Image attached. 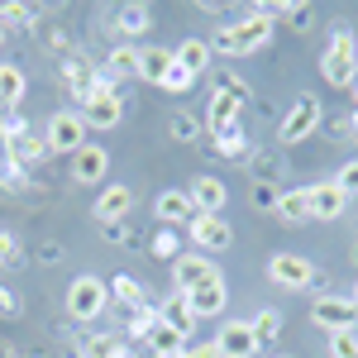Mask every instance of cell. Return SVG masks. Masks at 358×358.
<instances>
[{
	"instance_id": "6da1fadb",
	"label": "cell",
	"mask_w": 358,
	"mask_h": 358,
	"mask_svg": "<svg viewBox=\"0 0 358 358\" xmlns=\"http://www.w3.org/2000/svg\"><path fill=\"white\" fill-rule=\"evenodd\" d=\"M273 15L263 10V5H253L244 20H234V24H220L215 29V38H210V53H229V57H244V53H258V48H268L273 43Z\"/></svg>"
},
{
	"instance_id": "7dc6e473",
	"label": "cell",
	"mask_w": 358,
	"mask_h": 358,
	"mask_svg": "<svg viewBox=\"0 0 358 358\" xmlns=\"http://www.w3.org/2000/svg\"><path fill=\"white\" fill-rule=\"evenodd\" d=\"M344 129H349V134H354V138H358V110H354V115H349V124H344Z\"/></svg>"
},
{
	"instance_id": "30bf717a",
	"label": "cell",
	"mask_w": 358,
	"mask_h": 358,
	"mask_svg": "<svg viewBox=\"0 0 358 358\" xmlns=\"http://www.w3.org/2000/svg\"><path fill=\"white\" fill-rule=\"evenodd\" d=\"M187 234H192V244L201 248V253H224V248L234 244V224L224 220V215H201V210L192 215Z\"/></svg>"
},
{
	"instance_id": "c3c4849f",
	"label": "cell",
	"mask_w": 358,
	"mask_h": 358,
	"mask_svg": "<svg viewBox=\"0 0 358 358\" xmlns=\"http://www.w3.org/2000/svg\"><path fill=\"white\" fill-rule=\"evenodd\" d=\"M158 358H187V349H177V354H158Z\"/></svg>"
},
{
	"instance_id": "8d00e7d4",
	"label": "cell",
	"mask_w": 358,
	"mask_h": 358,
	"mask_svg": "<svg viewBox=\"0 0 358 358\" xmlns=\"http://www.w3.org/2000/svg\"><path fill=\"white\" fill-rule=\"evenodd\" d=\"M158 325V310L153 306H138V310H129V325H124V334H134V339H148V330Z\"/></svg>"
},
{
	"instance_id": "277c9868",
	"label": "cell",
	"mask_w": 358,
	"mask_h": 358,
	"mask_svg": "<svg viewBox=\"0 0 358 358\" xmlns=\"http://www.w3.org/2000/svg\"><path fill=\"white\" fill-rule=\"evenodd\" d=\"M106 306H110V282H106V277L77 273L72 282H67V315H72V320L91 325V320L106 315Z\"/></svg>"
},
{
	"instance_id": "44dd1931",
	"label": "cell",
	"mask_w": 358,
	"mask_h": 358,
	"mask_svg": "<svg viewBox=\"0 0 358 358\" xmlns=\"http://www.w3.org/2000/svg\"><path fill=\"white\" fill-rule=\"evenodd\" d=\"M0 153H5V163H15L20 172H34V167H43L48 158H53V148H48V138H38V134L20 138V143H10V148H0Z\"/></svg>"
},
{
	"instance_id": "f546056e",
	"label": "cell",
	"mask_w": 358,
	"mask_h": 358,
	"mask_svg": "<svg viewBox=\"0 0 358 358\" xmlns=\"http://www.w3.org/2000/svg\"><path fill=\"white\" fill-rule=\"evenodd\" d=\"M248 330H253L258 344H273L277 334H282V310H277V306H263V310L248 320Z\"/></svg>"
},
{
	"instance_id": "1f68e13d",
	"label": "cell",
	"mask_w": 358,
	"mask_h": 358,
	"mask_svg": "<svg viewBox=\"0 0 358 358\" xmlns=\"http://www.w3.org/2000/svg\"><path fill=\"white\" fill-rule=\"evenodd\" d=\"M34 129L24 124V115L20 110H5L0 115V148H10V143H20V138H29Z\"/></svg>"
},
{
	"instance_id": "d590c367",
	"label": "cell",
	"mask_w": 358,
	"mask_h": 358,
	"mask_svg": "<svg viewBox=\"0 0 358 358\" xmlns=\"http://www.w3.org/2000/svg\"><path fill=\"white\" fill-rule=\"evenodd\" d=\"M196 82H201V77H192L187 67H177V62H172V67H167V72H163V82H158V86H163L167 96H182V91H192Z\"/></svg>"
},
{
	"instance_id": "d6986e66",
	"label": "cell",
	"mask_w": 358,
	"mask_h": 358,
	"mask_svg": "<svg viewBox=\"0 0 358 358\" xmlns=\"http://www.w3.org/2000/svg\"><path fill=\"white\" fill-rule=\"evenodd\" d=\"M134 210V192L124 187V182H110L106 192L96 196V206H91V215H96V224H110V220H124Z\"/></svg>"
},
{
	"instance_id": "2e32d148",
	"label": "cell",
	"mask_w": 358,
	"mask_h": 358,
	"mask_svg": "<svg viewBox=\"0 0 358 358\" xmlns=\"http://www.w3.org/2000/svg\"><path fill=\"white\" fill-rule=\"evenodd\" d=\"M57 72H62V82H67V91L77 96V106H82L86 96H91V86H96V77H101V67H96V62H91L86 53H67Z\"/></svg>"
},
{
	"instance_id": "f35d334b",
	"label": "cell",
	"mask_w": 358,
	"mask_h": 358,
	"mask_svg": "<svg viewBox=\"0 0 358 358\" xmlns=\"http://www.w3.org/2000/svg\"><path fill=\"white\" fill-rule=\"evenodd\" d=\"M38 20V10L34 5H0V24L10 29V24H34Z\"/></svg>"
},
{
	"instance_id": "9c48e42d",
	"label": "cell",
	"mask_w": 358,
	"mask_h": 358,
	"mask_svg": "<svg viewBox=\"0 0 358 358\" xmlns=\"http://www.w3.org/2000/svg\"><path fill=\"white\" fill-rule=\"evenodd\" d=\"M43 138H48V148H53V153L72 158L77 148H86V120H82L77 110H57L53 120H48Z\"/></svg>"
},
{
	"instance_id": "4dcf8cb0",
	"label": "cell",
	"mask_w": 358,
	"mask_h": 358,
	"mask_svg": "<svg viewBox=\"0 0 358 358\" xmlns=\"http://www.w3.org/2000/svg\"><path fill=\"white\" fill-rule=\"evenodd\" d=\"M215 153H220V158H229V163H248V153H253V148H248V134H244V129H229V134L215 138Z\"/></svg>"
},
{
	"instance_id": "bcb514c9",
	"label": "cell",
	"mask_w": 358,
	"mask_h": 358,
	"mask_svg": "<svg viewBox=\"0 0 358 358\" xmlns=\"http://www.w3.org/2000/svg\"><path fill=\"white\" fill-rule=\"evenodd\" d=\"M38 263H48V268H53V263H62V244H57V239L38 244Z\"/></svg>"
},
{
	"instance_id": "5bb4252c",
	"label": "cell",
	"mask_w": 358,
	"mask_h": 358,
	"mask_svg": "<svg viewBox=\"0 0 358 358\" xmlns=\"http://www.w3.org/2000/svg\"><path fill=\"white\" fill-rule=\"evenodd\" d=\"M187 306H192L196 320H215V315H224V306H229V282H224V277L201 282L196 292H187Z\"/></svg>"
},
{
	"instance_id": "74e56055",
	"label": "cell",
	"mask_w": 358,
	"mask_h": 358,
	"mask_svg": "<svg viewBox=\"0 0 358 358\" xmlns=\"http://www.w3.org/2000/svg\"><path fill=\"white\" fill-rule=\"evenodd\" d=\"M330 358H358V330L330 334Z\"/></svg>"
},
{
	"instance_id": "7c38bea8",
	"label": "cell",
	"mask_w": 358,
	"mask_h": 358,
	"mask_svg": "<svg viewBox=\"0 0 358 358\" xmlns=\"http://www.w3.org/2000/svg\"><path fill=\"white\" fill-rule=\"evenodd\" d=\"M67 167H72V182H77V187H96V182H106V172H110V153H106L101 143H86V148H77V153L67 158Z\"/></svg>"
},
{
	"instance_id": "8fae6325",
	"label": "cell",
	"mask_w": 358,
	"mask_h": 358,
	"mask_svg": "<svg viewBox=\"0 0 358 358\" xmlns=\"http://www.w3.org/2000/svg\"><path fill=\"white\" fill-rule=\"evenodd\" d=\"M192 215H196V206H192V196H187V187H167L153 201V220H163V229H187Z\"/></svg>"
},
{
	"instance_id": "4fadbf2b",
	"label": "cell",
	"mask_w": 358,
	"mask_h": 358,
	"mask_svg": "<svg viewBox=\"0 0 358 358\" xmlns=\"http://www.w3.org/2000/svg\"><path fill=\"white\" fill-rule=\"evenodd\" d=\"M210 277H220V268L206 258V253H182L177 263H172V292H196L201 282H210Z\"/></svg>"
},
{
	"instance_id": "83f0119b",
	"label": "cell",
	"mask_w": 358,
	"mask_h": 358,
	"mask_svg": "<svg viewBox=\"0 0 358 358\" xmlns=\"http://www.w3.org/2000/svg\"><path fill=\"white\" fill-rule=\"evenodd\" d=\"M77 358H134V354H129V344L120 334H91Z\"/></svg>"
},
{
	"instance_id": "7bdbcfd3",
	"label": "cell",
	"mask_w": 358,
	"mask_h": 358,
	"mask_svg": "<svg viewBox=\"0 0 358 358\" xmlns=\"http://www.w3.org/2000/svg\"><path fill=\"white\" fill-rule=\"evenodd\" d=\"M277 187L273 182H253V192H248V201H253V206H258V210H277Z\"/></svg>"
},
{
	"instance_id": "4316f807",
	"label": "cell",
	"mask_w": 358,
	"mask_h": 358,
	"mask_svg": "<svg viewBox=\"0 0 358 358\" xmlns=\"http://www.w3.org/2000/svg\"><path fill=\"white\" fill-rule=\"evenodd\" d=\"M110 301L124 306V310H138V306H148V292H143V282L129 273H115L110 277Z\"/></svg>"
},
{
	"instance_id": "5b68a950",
	"label": "cell",
	"mask_w": 358,
	"mask_h": 358,
	"mask_svg": "<svg viewBox=\"0 0 358 358\" xmlns=\"http://www.w3.org/2000/svg\"><path fill=\"white\" fill-rule=\"evenodd\" d=\"M320 120H325V106L315 101V96H296L287 115H282V124H277V143L282 148H292V143H306V138L320 129Z\"/></svg>"
},
{
	"instance_id": "e575fe53",
	"label": "cell",
	"mask_w": 358,
	"mask_h": 358,
	"mask_svg": "<svg viewBox=\"0 0 358 358\" xmlns=\"http://www.w3.org/2000/svg\"><path fill=\"white\" fill-rule=\"evenodd\" d=\"M167 134L177 138V143H196V138H201V120L187 115V110H177L172 120H167Z\"/></svg>"
},
{
	"instance_id": "d6a6232c",
	"label": "cell",
	"mask_w": 358,
	"mask_h": 358,
	"mask_svg": "<svg viewBox=\"0 0 358 358\" xmlns=\"http://www.w3.org/2000/svg\"><path fill=\"white\" fill-rule=\"evenodd\" d=\"M143 344L153 349V358H158V354H177V349H187V339H182V334H172V330H167V325H153Z\"/></svg>"
},
{
	"instance_id": "cb8c5ba5",
	"label": "cell",
	"mask_w": 358,
	"mask_h": 358,
	"mask_svg": "<svg viewBox=\"0 0 358 358\" xmlns=\"http://www.w3.org/2000/svg\"><path fill=\"white\" fill-rule=\"evenodd\" d=\"M24 91H29L24 67H15V62H0V115H5V110H20Z\"/></svg>"
},
{
	"instance_id": "d4e9b609",
	"label": "cell",
	"mask_w": 358,
	"mask_h": 358,
	"mask_svg": "<svg viewBox=\"0 0 358 358\" xmlns=\"http://www.w3.org/2000/svg\"><path fill=\"white\" fill-rule=\"evenodd\" d=\"M210 38H187V43H177V48H172V62H177V67H187V72H192V77H201V72H206V67H210Z\"/></svg>"
},
{
	"instance_id": "7402d4cb",
	"label": "cell",
	"mask_w": 358,
	"mask_h": 358,
	"mask_svg": "<svg viewBox=\"0 0 358 358\" xmlns=\"http://www.w3.org/2000/svg\"><path fill=\"white\" fill-rule=\"evenodd\" d=\"M148 29H153V5H143V0H124V5H115V34L138 38V34H148Z\"/></svg>"
},
{
	"instance_id": "836d02e7",
	"label": "cell",
	"mask_w": 358,
	"mask_h": 358,
	"mask_svg": "<svg viewBox=\"0 0 358 358\" xmlns=\"http://www.w3.org/2000/svg\"><path fill=\"white\" fill-rule=\"evenodd\" d=\"M148 253H153V258H172V263H177L187 248H182V239H177V229H158V234L148 239Z\"/></svg>"
},
{
	"instance_id": "7a4b0ae2",
	"label": "cell",
	"mask_w": 358,
	"mask_h": 358,
	"mask_svg": "<svg viewBox=\"0 0 358 358\" xmlns=\"http://www.w3.org/2000/svg\"><path fill=\"white\" fill-rule=\"evenodd\" d=\"M320 77L334 91H344V86L354 91V82H358V34L349 24H334L330 48L320 53Z\"/></svg>"
},
{
	"instance_id": "f5cc1de1",
	"label": "cell",
	"mask_w": 358,
	"mask_h": 358,
	"mask_svg": "<svg viewBox=\"0 0 358 358\" xmlns=\"http://www.w3.org/2000/svg\"><path fill=\"white\" fill-rule=\"evenodd\" d=\"M354 110H358V82H354Z\"/></svg>"
},
{
	"instance_id": "8992f818",
	"label": "cell",
	"mask_w": 358,
	"mask_h": 358,
	"mask_svg": "<svg viewBox=\"0 0 358 358\" xmlns=\"http://www.w3.org/2000/svg\"><path fill=\"white\" fill-rule=\"evenodd\" d=\"M86 120V129H115L120 120H124V101H120V91H115L106 77H96V86H91V96L82 101V110H77Z\"/></svg>"
},
{
	"instance_id": "f1b7e54d",
	"label": "cell",
	"mask_w": 358,
	"mask_h": 358,
	"mask_svg": "<svg viewBox=\"0 0 358 358\" xmlns=\"http://www.w3.org/2000/svg\"><path fill=\"white\" fill-rule=\"evenodd\" d=\"M172 67V48H138V77L143 82H163V72Z\"/></svg>"
},
{
	"instance_id": "ba28073f",
	"label": "cell",
	"mask_w": 358,
	"mask_h": 358,
	"mask_svg": "<svg viewBox=\"0 0 358 358\" xmlns=\"http://www.w3.org/2000/svg\"><path fill=\"white\" fill-rule=\"evenodd\" d=\"M310 320L325 334L358 330V306H354V296H315L310 301Z\"/></svg>"
},
{
	"instance_id": "b9f144b4",
	"label": "cell",
	"mask_w": 358,
	"mask_h": 358,
	"mask_svg": "<svg viewBox=\"0 0 358 358\" xmlns=\"http://www.w3.org/2000/svg\"><path fill=\"white\" fill-rule=\"evenodd\" d=\"M20 253H24V248H20V239L0 229V268H20V263H24Z\"/></svg>"
},
{
	"instance_id": "ab89813d",
	"label": "cell",
	"mask_w": 358,
	"mask_h": 358,
	"mask_svg": "<svg viewBox=\"0 0 358 358\" xmlns=\"http://www.w3.org/2000/svg\"><path fill=\"white\" fill-rule=\"evenodd\" d=\"M334 187H339V192L349 196V201L358 196V158H349V163H344L339 172H334Z\"/></svg>"
},
{
	"instance_id": "603a6c76",
	"label": "cell",
	"mask_w": 358,
	"mask_h": 358,
	"mask_svg": "<svg viewBox=\"0 0 358 358\" xmlns=\"http://www.w3.org/2000/svg\"><path fill=\"white\" fill-rule=\"evenodd\" d=\"M101 77L110 86L129 82V77H138V48H129V43H120V48H110L106 53V62H101Z\"/></svg>"
},
{
	"instance_id": "484cf974",
	"label": "cell",
	"mask_w": 358,
	"mask_h": 358,
	"mask_svg": "<svg viewBox=\"0 0 358 358\" xmlns=\"http://www.w3.org/2000/svg\"><path fill=\"white\" fill-rule=\"evenodd\" d=\"M273 215L282 224H306V220H310V196H306V187H287V192L277 196Z\"/></svg>"
},
{
	"instance_id": "9a60e30c",
	"label": "cell",
	"mask_w": 358,
	"mask_h": 358,
	"mask_svg": "<svg viewBox=\"0 0 358 358\" xmlns=\"http://www.w3.org/2000/svg\"><path fill=\"white\" fill-rule=\"evenodd\" d=\"M187 196H192V206L201 210V215H224V206H229V187H224L220 177H210V172L192 177Z\"/></svg>"
},
{
	"instance_id": "3957f363",
	"label": "cell",
	"mask_w": 358,
	"mask_h": 358,
	"mask_svg": "<svg viewBox=\"0 0 358 358\" xmlns=\"http://www.w3.org/2000/svg\"><path fill=\"white\" fill-rule=\"evenodd\" d=\"M248 101V86L244 77H234V72H224L220 86H215V96H210V106H206V129L220 138L229 129H239V110H244Z\"/></svg>"
},
{
	"instance_id": "816d5d0a",
	"label": "cell",
	"mask_w": 358,
	"mask_h": 358,
	"mask_svg": "<svg viewBox=\"0 0 358 358\" xmlns=\"http://www.w3.org/2000/svg\"><path fill=\"white\" fill-rule=\"evenodd\" d=\"M349 258H354V263H358V239H354V248H349Z\"/></svg>"
},
{
	"instance_id": "ac0fdd59",
	"label": "cell",
	"mask_w": 358,
	"mask_h": 358,
	"mask_svg": "<svg viewBox=\"0 0 358 358\" xmlns=\"http://www.w3.org/2000/svg\"><path fill=\"white\" fill-rule=\"evenodd\" d=\"M306 196H310V220H339L349 210V196L339 192L334 182H310Z\"/></svg>"
},
{
	"instance_id": "60d3db41",
	"label": "cell",
	"mask_w": 358,
	"mask_h": 358,
	"mask_svg": "<svg viewBox=\"0 0 358 358\" xmlns=\"http://www.w3.org/2000/svg\"><path fill=\"white\" fill-rule=\"evenodd\" d=\"M96 229H101V239H106V244H134L129 220H110V224H96Z\"/></svg>"
},
{
	"instance_id": "f907efd6",
	"label": "cell",
	"mask_w": 358,
	"mask_h": 358,
	"mask_svg": "<svg viewBox=\"0 0 358 358\" xmlns=\"http://www.w3.org/2000/svg\"><path fill=\"white\" fill-rule=\"evenodd\" d=\"M5 38H10V29H5V24H0V48H5Z\"/></svg>"
},
{
	"instance_id": "e0dca14e",
	"label": "cell",
	"mask_w": 358,
	"mask_h": 358,
	"mask_svg": "<svg viewBox=\"0 0 358 358\" xmlns=\"http://www.w3.org/2000/svg\"><path fill=\"white\" fill-rule=\"evenodd\" d=\"M153 310H158V325H167L172 334H182V339H187V334H196V325H201V320L192 315V306H187V296H182V292L163 296ZM187 344H192V339H187Z\"/></svg>"
},
{
	"instance_id": "ee69618b",
	"label": "cell",
	"mask_w": 358,
	"mask_h": 358,
	"mask_svg": "<svg viewBox=\"0 0 358 358\" xmlns=\"http://www.w3.org/2000/svg\"><path fill=\"white\" fill-rule=\"evenodd\" d=\"M20 315H24V301H20V296L0 282V320H20Z\"/></svg>"
},
{
	"instance_id": "ffe728a7",
	"label": "cell",
	"mask_w": 358,
	"mask_h": 358,
	"mask_svg": "<svg viewBox=\"0 0 358 358\" xmlns=\"http://www.w3.org/2000/svg\"><path fill=\"white\" fill-rule=\"evenodd\" d=\"M215 344H220L224 358H258V339H253V330H248V320H229L220 334H215Z\"/></svg>"
},
{
	"instance_id": "52a82bcc",
	"label": "cell",
	"mask_w": 358,
	"mask_h": 358,
	"mask_svg": "<svg viewBox=\"0 0 358 358\" xmlns=\"http://www.w3.org/2000/svg\"><path fill=\"white\" fill-rule=\"evenodd\" d=\"M268 282L282 292H306L315 282V263L306 253H273L268 258Z\"/></svg>"
},
{
	"instance_id": "681fc988",
	"label": "cell",
	"mask_w": 358,
	"mask_h": 358,
	"mask_svg": "<svg viewBox=\"0 0 358 358\" xmlns=\"http://www.w3.org/2000/svg\"><path fill=\"white\" fill-rule=\"evenodd\" d=\"M349 296H354V306H358V277H354V287H349Z\"/></svg>"
},
{
	"instance_id": "11a10c76",
	"label": "cell",
	"mask_w": 358,
	"mask_h": 358,
	"mask_svg": "<svg viewBox=\"0 0 358 358\" xmlns=\"http://www.w3.org/2000/svg\"><path fill=\"white\" fill-rule=\"evenodd\" d=\"M29 358H43V354H29Z\"/></svg>"
},
{
	"instance_id": "f6af8a7d",
	"label": "cell",
	"mask_w": 358,
	"mask_h": 358,
	"mask_svg": "<svg viewBox=\"0 0 358 358\" xmlns=\"http://www.w3.org/2000/svg\"><path fill=\"white\" fill-rule=\"evenodd\" d=\"M187 358H224V354H220L215 339H192V344H187Z\"/></svg>"
},
{
	"instance_id": "db71d44e",
	"label": "cell",
	"mask_w": 358,
	"mask_h": 358,
	"mask_svg": "<svg viewBox=\"0 0 358 358\" xmlns=\"http://www.w3.org/2000/svg\"><path fill=\"white\" fill-rule=\"evenodd\" d=\"M268 358H292V354H268Z\"/></svg>"
}]
</instances>
